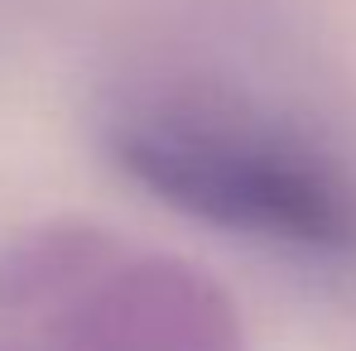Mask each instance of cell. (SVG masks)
<instances>
[{
	"instance_id": "obj_1",
	"label": "cell",
	"mask_w": 356,
	"mask_h": 351,
	"mask_svg": "<svg viewBox=\"0 0 356 351\" xmlns=\"http://www.w3.org/2000/svg\"><path fill=\"white\" fill-rule=\"evenodd\" d=\"M111 154L178 212L227 231L308 250H356V178L294 135L193 97L135 106L111 130Z\"/></svg>"
},
{
	"instance_id": "obj_2",
	"label": "cell",
	"mask_w": 356,
	"mask_h": 351,
	"mask_svg": "<svg viewBox=\"0 0 356 351\" xmlns=\"http://www.w3.org/2000/svg\"><path fill=\"white\" fill-rule=\"evenodd\" d=\"M58 351H241V313L202 270L111 250L49 313Z\"/></svg>"
},
{
	"instance_id": "obj_3",
	"label": "cell",
	"mask_w": 356,
	"mask_h": 351,
	"mask_svg": "<svg viewBox=\"0 0 356 351\" xmlns=\"http://www.w3.org/2000/svg\"><path fill=\"white\" fill-rule=\"evenodd\" d=\"M111 250L116 240L87 222H54L19 236L10 250H0V318L54 313Z\"/></svg>"
}]
</instances>
